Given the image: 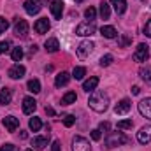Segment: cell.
I'll list each match as a JSON object with an SVG mask.
<instances>
[{
    "instance_id": "obj_1",
    "label": "cell",
    "mask_w": 151,
    "mask_h": 151,
    "mask_svg": "<svg viewBox=\"0 0 151 151\" xmlns=\"http://www.w3.org/2000/svg\"><path fill=\"white\" fill-rule=\"evenodd\" d=\"M88 106H90L93 111H97V113H104V111L109 107V97H107L104 91L95 90V91H91V95H90V99H88Z\"/></svg>"
},
{
    "instance_id": "obj_2",
    "label": "cell",
    "mask_w": 151,
    "mask_h": 151,
    "mask_svg": "<svg viewBox=\"0 0 151 151\" xmlns=\"http://www.w3.org/2000/svg\"><path fill=\"white\" fill-rule=\"evenodd\" d=\"M125 142H128L127 135H123L121 132H109L104 144H106V150H111L114 146H119V144H125Z\"/></svg>"
},
{
    "instance_id": "obj_3",
    "label": "cell",
    "mask_w": 151,
    "mask_h": 151,
    "mask_svg": "<svg viewBox=\"0 0 151 151\" xmlns=\"http://www.w3.org/2000/svg\"><path fill=\"white\" fill-rule=\"evenodd\" d=\"M95 49V44L91 40H83L79 46H77V56L79 58H88Z\"/></svg>"
},
{
    "instance_id": "obj_4",
    "label": "cell",
    "mask_w": 151,
    "mask_h": 151,
    "mask_svg": "<svg viewBox=\"0 0 151 151\" xmlns=\"http://www.w3.org/2000/svg\"><path fill=\"white\" fill-rule=\"evenodd\" d=\"M72 151H91L90 141L81 137V135H76L72 139Z\"/></svg>"
},
{
    "instance_id": "obj_5",
    "label": "cell",
    "mask_w": 151,
    "mask_h": 151,
    "mask_svg": "<svg viewBox=\"0 0 151 151\" xmlns=\"http://www.w3.org/2000/svg\"><path fill=\"white\" fill-rule=\"evenodd\" d=\"M150 58V46L148 44H139L135 53H134V60L135 62H148Z\"/></svg>"
},
{
    "instance_id": "obj_6",
    "label": "cell",
    "mask_w": 151,
    "mask_h": 151,
    "mask_svg": "<svg viewBox=\"0 0 151 151\" xmlns=\"http://www.w3.org/2000/svg\"><path fill=\"white\" fill-rule=\"evenodd\" d=\"M14 34L18 37H27V34H28V23H27V19L16 18V21H14Z\"/></svg>"
},
{
    "instance_id": "obj_7",
    "label": "cell",
    "mask_w": 151,
    "mask_h": 151,
    "mask_svg": "<svg viewBox=\"0 0 151 151\" xmlns=\"http://www.w3.org/2000/svg\"><path fill=\"white\" fill-rule=\"evenodd\" d=\"M95 25L93 23H81V25H77V28H76V35H81V37H90V35H93L95 34Z\"/></svg>"
},
{
    "instance_id": "obj_8",
    "label": "cell",
    "mask_w": 151,
    "mask_h": 151,
    "mask_svg": "<svg viewBox=\"0 0 151 151\" xmlns=\"http://www.w3.org/2000/svg\"><path fill=\"white\" fill-rule=\"evenodd\" d=\"M23 7H25V11H27L30 16H34V14H39V12H40L42 2H40V0H25Z\"/></svg>"
},
{
    "instance_id": "obj_9",
    "label": "cell",
    "mask_w": 151,
    "mask_h": 151,
    "mask_svg": "<svg viewBox=\"0 0 151 151\" xmlns=\"http://www.w3.org/2000/svg\"><path fill=\"white\" fill-rule=\"evenodd\" d=\"M137 141L141 142V144H148L151 141V125H146V127H142L139 132H137Z\"/></svg>"
},
{
    "instance_id": "obj_10",
    "label": "cell",
    "mask_w": 151,
    "mask_h": 151,
    "mask_svg": "<svg viewBox=\"0 0 151 151\" xmlns=\"http://www.w3.org/2000/svg\"><path fill=\"white\" fill-rule=\"evenodd\" d=\"M63 2H60V0H55V2H51L49 4V9H51V14H53V18L55 19H60L62 18V14H63Z\"/></svg>"
},
{
    "instance_id": "obj_11",
    "label": "cell",
    "mask_w": 151,
    "mask_h": 151,
    "mask_svg": "<svg viewBox=\"0 0 151 151\" xmlns=\"http://www.w3.org/2000/svg\"><path fill=\"white\" fill-rule=\"evenodd\" d=\"M139 113L142 114L144 118L151 119V99H142L139 102Z\"/></svg>"
},
{
    "instance_id": "obj_12",
    "label": "cell",
    "mask_w": 151,
    "mask_h": 151,
    "mask_svg": "<svg viewBox=\"0 0 151 151\" xmlns=\"http://www.w3.org/2000/svg\"><path fill=\"white\" fill-rule=\"evenodd\" d=\"M2 123H4V127L7 128V132H16V128L19 127V119L14 118V116H5Z\"/></svg>"
},
{
    "instance_id": "obj_13",
    "label": "cell",
    "mask_w": 151,
    "mask_h": 151,
    "mask_svg": "<svg viewBox=\"0 0 151 151\" xmlns=\"http://www.w3.org/2000/svg\"><path fill=\"white\" fill-rule=\"evenodd\" d=\"M130 107H132V102H130L128 99H123L121 102H118V104L114 106V113L116 114H127L130 111Z\"/></svg>"
},
{
    "instance_id": "obj_14",
    "label": "cell",
    "mask_w": 151,
    "mask_h": 151,
    "mask_svg": "<svg viewBox=\"0 0 151 151\" xmlns=\"http://www.w3.org/2000/svg\"><path fill=\"white\" fill-rule=\"evenodd\" d=\"M34 30L37 32V34H47V30H49V21H47V18H40L35 21V25H34Z\"/></svg>"
},
{
    "instance_id": "obj_15",
    "label": "cell",
    "mask_w": 151,
    "mask_h": 151,
    "mask_svg": "<svg viewBox=\"0 0 151 151\" xmlns=\"http://www.w3.org/2000/svg\"><path fill=\"white\" fill-rule=\"evenodd\" d=\"M25 67L23 65H19V63H16V65H12L11 69H9V77L11 79H21L23 76H25Z\"/></svg>"
},
{
    "instance_id": "obj_16",
    "label": "cell",
    "mask_w": 151,
    "mask_h": 151,
    "mask_svg": "<svg viewBox=\"0 0 151 151\" xmlns=\"http://www.w3.org/2000/svg\"><path fill=\"white\" fill-rule=\"evenodd\" d=\"M35 109H37V102H35L32 97H25V99H23V113L32 114Z\"/></svg>"
},
{
    "instance_id": "obj_17",
    "label": "cell",
    "mask_w": 151,
    "mask_h": 151,
    "mask_svg": "<svg viewBox=\"0 0 151 151\" xmlns=\"http://www.w3.org/2000/svg\"><path fill=\"white\" fill-rule=\"evenodd\" d=\"M97 86H99V77H97V76H91L90 79H86V81L83 83V90L88 91V93H90V91H95Z\"/></svg>"
},
{
    "instance_id": "obj_18",
    "label": "cell",
    "mask_w": 151,
    "mask_h": 151,
    "mask_svg": "<svg viewBox=\"0 0 151 151\" xmlns=\"http://www.w3.org/2000/svg\"><path fill=\"white\" fill-rule=\"evenodd\" d=\"M69 81H70V74H69V72H60V74L56 76V79H55V86H56V88L67 86Z\"/></svg>"
},
{
    "instance_id": "obj_19",
    "label": "cell",
    "mask_w": 151,
    "mask_h": 151,
    "mask_svg": "<svg viewBox=\"0 0 151 151\" xmlns=\"http://www.w3.org/2000/svg\"><path fill=\"white\" fill-rule=\"evenodd\" d=\"M44 47H46V51L47 53H56L58 51V47H60V44H58V39L51 37L46 40V44H44Z\"/></svg>"
},
{
    "instance_id": "obj_20",
    "label": "cell",
    "mask_w": 151,
    "mask_h": 151,
    "mask_svg": "<svg viewBox=\"0 0 151 151\" xmlns=\"http://www.w3.org/2000/svg\"><path fill=\"white\" fill-rule=\"evenodd\" d=\"M11 100H12V93H11V90H9V88L0 90V106L11 104Z\"/></svg>"
},
{
    "instance_id": "obj_21",
    "label": "cell",
    "mask_w": 151,
    "mask_h": 151,
    "mask_svg": "<svg viewBox=\"0 0 151 151\" xmlns=\"http://www.w3.org/2000/svg\"><path fill=\"white\" fill-rule=\"evenodd\" d=\"M111 5L118 14H123L127 11V0H111Z\"/></svg>"
},
{
    "instance_id": "obj_22",
    "label": "cell",
    "mask_w": 151,
    "mask_h": 151,
    "mask_svg": "<svg viewBox=\"0 0 151 151\" xmlns=\"http://www.w3.org/2000/svg\"><path fill=\"white\" fill-rule=\"evenodd\" d=\"M76 100H77L76 91H67V93L62 97V106H70V104H74Z\"/></svg>"
},
{
    "instance_id": "obj_23",
    "label": "cell",
    "mask_w": 151,
    "mask_h": 151,
    "mask_svg": "<svg viewBox=\"0 0 151 151\" xmlns=\"http://www.w3.org/2000/svg\"><path fill=\"white\" fill-rule=\"evenodd\" d=\"M100 34H102L106 39H114L116 37V28H114V27H109V25H106V27L100 28Z\"/></svg>"
},
{
    "instance_id": "obj_24",
    "label": "cell",
    "mask_w": 151,
    "mask_h": 151,
    "mask_svg": "<svg viewBox=\"0 0 151 151\" xmlns=\"http://www.w3.org/2000/svg\"><path fill=\"white\" fill-rule=\"evenodd\" d=\"M100 18L102 19H109L111 18V7L107 2H100Z\"/></svg>"
},
{
    "instance_id": "obj_25",
    "label": "cell",
    "mask_w": 151,
    "mask_h": 151,
    "mask_svg": "<svg viewBox=\"0 0 151 151\" xmlns=\"http://www.w3.org/2000/svg\"><path fill=\"white\" fill-rule=\"evenodd\" d=\"M32 146H34L35 150H44V148L47 146V139H46V137H35V139L32 141Z\"/></svg>"
},
{
    "instance_id": "obj_26",
    "label": "cell",
    "mask_w": 151,
    "mask_h": 151,
    "mask_svg": "<svg viewBox=\"0 0 151 151\" xmlns=\"http://www.w3.org/2000/svg\"><path fill=\"white\" fill-rule=\"evenodd\" d=\"M27 88H28V91H32V93H39V91H40V83H39V79H30L28 84H27Z\"/></svg>"
},
{
    "instance_id": "obj_27",
    "label": "cell",
    "mask_w": 151,
    "mask_h": 151,
    "mask_svg": "<svg viewBox=\"0 0 151 151\" xmlns=\"http://www.w3.org/2000/svg\"><path fill=\"white\" fill-rule=\"evenodd\" d=\"M28 127H30L32 132H39V130L42 128V121H40V118H32V119L28 121Z\"/></svg>"
},
{
    "instance_id": "obj_28",
    "label": "cell",
    "mask_w": 151,
    "mask_h": 151,
    "mask_svg": "<svg viewBox=\"0 0 151 151\" xmlns=\"http://www.w3.org/2000/svg\"><path fill=\"white\" fill-rule=\"evenodd\" d=\"M139 74H141V77L151 86V67H142V69L139 70Z\"/></svg>"
},
{
    "instance_id": "obj_29",
    "label": "cell",
    "mask_w": 151,
    "mask_h": 151,
    "mask_svg": "<svg viewBox=\"0 0 151 151\" xmlns=\"http://www.w3.org/2000/svg\"><path fill=\"white\" fill-rule=\"evenodd\" d=\"M84 74H86V69L84 67H76L74 72H72V77H74L76 81H81L84 77Z\"/></svg>"
},
{
    "instance_id": "obj_30",
    "label": "cell",
    "mask_w": 151,
    "mask_h": 151,
    "mask_svg": "<svg viewBox=\"0 0 151 151\" xmlns=\"http://www.w3.org/2000/svg\"><path fill=\"white\" fill-rule=\"evenodd\" d=\"M11 56H12L14 62H21V58H23V49H21V47H14L12 53H11Z\"/></svg>"
},
{
    "instance_id": "obj_31",
    "label": "cell",
    "mask_w": 151,
    "mask_h": 151,
    "mask_svg": "<svg viewBox=\"0 0 151 151\" xmlns=\"http://www.w3.org/2000/svg\"><path fill=\"white\" fill-rule=\"evenodd\" d=\"M134 127V121L132 119H123V121H118V128L119 130H128Z\"/></svg>"
},
{
    "instance_id": "obj_32",
    "label": "cell",
    "mask_w": 151,
    "mask_h": 151,
    "mask_svg": "<svg viewBox=\"0 0 151 151\" xmlns=\"http://www.w3.org/2000/svg\"><path fill=\"white\" fill-rule=\"evenodd\" d=\"M95 16H97V11H95V7H88V9L84 11V18H86V19L93 21V19H95Z\"/></svg>"
},
{
    "instance_id": "obj_33",
    "label": "cell",
    "mask_w": 151,
    "mask_h": 151,
    "mask_svg": "<svg viewBox=\"0 0 151 151\" xmlns=\"http://www.w3.org/2000/svg\"><path fill=\"white\" fill-rule=\"evenodd\" d=\"M113 55H106V56H102L100 58V67H109L111 63H113Z\"/></svg>"
},
{
    "instance_id": "obj_34",
    "label": "cell",
    "mask_w": 151,
    "mask_h": 151,
    "mask_svg": "<svg viewBox=\"0 0 151 151\" xmlns=\"http://www.w3.org/2000/svg\"><path fill=\"white\" fill-rule=\"evenodd\" d=\"M76 121V116H72V114H67V116H63V125L65 127H72Z\"/></svg>"
},
{
    "instance_id": "obj_35",
    "label": "cell",
    "mask_w": 151,
    "mask_h": 151,
    "mask_svg": "<svg viewBox=\"0 0 151 151\" xmlns=\"http://www.w3.org/2000/svg\"><path fill=\"white\" fill-rule=\"evenodd\" d=\"M9 49H11V42H9V40H4V42H0V55L7 53Z\"/></svg>"
},
{
    "instance_id": "obj_36",
    "label": "cell",
    "mask_w": 151,
    "mask_h": 151,
    "mask_svg": "<svg viewBox=\"0 0 151 151\" xmlns=\"http://www.w3.org/2000/svg\"><path fill=\"white\" fill-rule=\"evenodd\" d=\"M7 28H9V21H7L5 18H2V16H0V35H2Z\"/></svg>"
},
{
    "instance_id": "obj_37",
    "label": "cell",
    "mask_w": 151,
    "mask_h": 151,
    "mask_svg": "<svg viewBox=\"0 0 151 151\" xmlns=\"http://www.w3.org/2000/svg\"><path fill=\"white\" fill-rule=\"evenodd\" d=\"M91 139H93V141H100V139H102L100 128H95V130H91Z\"/></svg>"
},
{
    "instance_id": "obj_38",
    "label": "cell",
    "mask_w": 151,
    "mask_h": 151,
    "mask_svg": "<svg viewBox=\"0 0 151 151\" xmlns=\"http://www.w3.org/2000/svg\"><path fill=\"white\" fill-rule=\"evenodd\" d=\"M0 151H18V146H14V144H4Z\"/></svg>"
},
{
    "instance_id": "obj_39",
    "label": "cell",
    "mask_w": 151,
    "mask_h": 151,
    "mask_svg": "<svg viewBox=\"0 0 151 151\" xmlns=\"http://www.w3.org/2000/svg\"><path fill=\"white\" fill-rule=\"evenodd\" d=\"M144 34H146L148 37H151V19H148L146 25H144Z\"/></svg>"
},
{
    "instance_id": "obj_40",
    "label": "cell",
    "mask_w": 151,
    "mask_h": 151,
    "mask_svg": "<svg viewBox=\"0 0 151 151\" xmlns=\"http://www.w3.org/2000/svg\"><path fill=\"white\" fill-rule=\"evenodd\" d=\"M109 128H111V125H109L107 121H102V123H100V132H102V130H106V132H109Z\"/></svg>"
},
{
    "instance_id": "obj_41",
    "label": "cell",
    "mask_w": 151,
    "mask_h": 151,
    "mask_svg": "<svg viewBox=\"0 0 151 151\" xmlns=\"http://www.w3.org/2000/svg\"><path fill=\"white\" fill-rule=\"evenodd\" d=\"M51 151H60V141H55L51 144Z\"/></svg>"
},
{
    "instance_id": "obj_42",
    "label": "cell",
    "mask_w": 151,
    "mask_h": 151,
    "mask_svg": "<svg viewBox=\"0 0 151 151\" xmlns=\"http://www.w3.org/2000/svg\"><path fill=\"white\" fill-rule=\"evenodd\" d=\"M132 93H134V95H139V93H141V88H139V86H132Z\"/></svg>"
},
{
    "instance_id": "obj_43",
    "label": "cell",
    "mask_w": 151,
    "mask_h": 151,
    "mask_svg": "<svg viewBox=\"0 0 151 151\" xmlns=\"http://www.w3.org/2000/svg\"><path fill=\"white\" fill-rule=\"evenodd\" d=\"M46 113L49 114V116H55V109L53 107H46Z\"/></svg>"
},
{
    "instance_id": "obj_44",
    "label": "cell",
    "mask_w": 151,
    "mask_h": 151,
    "mask_svg": "<svg viewBox=\"0 0 151 151\" xmlns=\"http://www.w3.org/2000/svg\"><path fill=\"white\" fill-rule=\"evenodd\" d=\"M121 44H123V46H125V44H128V39L123 37V39H121Z\"/></svg>"
},
{
    "instance_id": "obj_45",
    "label": "cell",
    "mask_w": 151,
    "mask_h": 151,
    "mask_svg": "<svg viewBox=\"0 0 151 151\" xmlns=\"http://www.w3.org/2000/svg\"><path fill=\"white\" fill-rule=\"evenodd\" d=\"M76 2H77V4H79V2H83V0H76Z\"/></svg>"
},
{
    "instance_id": "obj_46",
    "label": "cell",
    "mask_w": 151,
    "mask_h": 151,
    "mask_svg": "<svg viewBox=\"0 0 151 151\" xmlns=\"http://www.w3.org/2000/svg\"><path fill=\"white\" fill-rule=\"evenodd\" d=\"M27 151H32V150H27Z\"/></svg>"
},
{
    "instance_id": "obj_47",
    "label": "cell",
    "mask_w": 151,
    "mask_h": 151,
    "mask_svg": "<svg viewBox=\"0 0 151 151\" xmlns=\"http://www.w3.org/2000/svg\"><path fill=\"white\" fill-rule=\"evenodd\" d=\"M142 2H146V0H142Z\"/></svg>"
}]
</instances>
